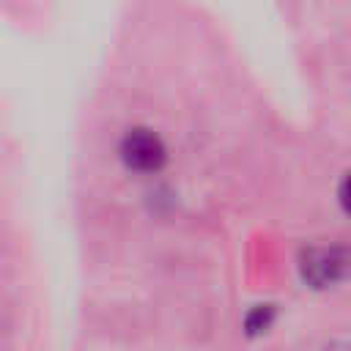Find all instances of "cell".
Masks as SVG:
<instances>
[{"label": "cell", "instance_id": "1", "mask_svg": "<svg viewBox=\"0 0 351 351\" xmlns=\"http://www.w3.org/2000/svg\"><path fill=\"white\" fill-rule=\"evenodd\" d=\"M302 277L313 288L335 285L351 277V247H313L302 255Z\"/></svg>", "mask_w": 351, "mask_h": 351}, {"label": "cell", "instance_id": "4", "mask_svg": "<svg viewBox=\"0 0 351 351\" xmlns=\"http://www.w3.org/2000/svg\"><path fill=\"white\" fill-rule=\"evenodd\" d=\"M337 197H340V206L346 214H351V173L340 181V189H337Z\"/></svg>", "mask_w": 351, "mask_h": 351}, {"label": "cell", "instance_id": "2", "mask_svg": "<svg viewBox=\"0 0 351 351\" xmlns=\"http://www.w3.org/2000/svg\"><path fill=\"white\" fill-rule=\"evenodd\" d=\"M118 154L123 159V165L129 170H137V173H154L162 167L167 151H165V143L156 132L151 129H129L123 137H121V145H118Z\"/></svg>", "mask_w": 351, "mask_h": 351}, {"label": "cell", "instance_id": "5", "mask_svg": "<svg viewBox=\"0 0 351 351\" xmlns=\"http://www.w3.org/2000/svg\"><path fill=\"white\" fill-rule=\"evenodd\" d=\"M324 351H351V346H348V343H332V346H326Z\"/></svg>", "mask_w": 351, "mask_h": 351}, {"label": "cell", "instance_id": "3", "mask_svg": "<svg viewBox=\"0 0 351 351\" xmlns=\"http://www.w3.org/2000/svg\"><path fill=\"white\" fill-rule=\"evenodd\" d=\"M271 315H274V310H271L269 304H261V307H255V310L247 315V332H250V335H255V332L266 329V326L271 324Z\"/></svg>", "mask_w": 351, "mask_h": 351}]
</instances>
